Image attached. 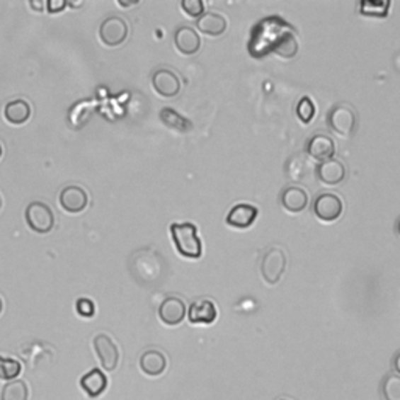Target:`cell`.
<instances>
[{
	"instance_id": "obj_1",
	"label": "cell",
	"mask_w": 400,
	"mask_h": 400,
	"mask_svg": "<svg viewBox=\"0 0 400 400\" xmlns=\"http://www.w3.org/2000/svg\"><path fill=\"white\" fill-rule=\"evenodd\" d=\"M292 27L288 22L283 21L278 16H270L261 19L252 30L251 41H248V52L255 58L266 57L269 52H273L277 41L280 40V36L291 30Z\"/></svg>"
},
{
	"instance_id": "obj_2",
	"label": "cell",
	"mask_w": 400,
	"mask_h": 400,
	"mask_svg": "<svg viewBox=\"0 0 400 400\" xmlns=\"http://www.w3.org/2000/svg\"><path fill=\"white\" fill-rule=\"evenodd\" d=\"M171 235L180 255L194 260L200 258L202 241L198 235V225H194L193 222H176L171 225Z\"/></svg>"
},
{
	"instance_id": "obj_3",
	"label": "cell",
	"mask_w": 400,
	"mask_h": 400,
	"mask_svg": "<svg viewBox=\"0 0 400 400\" xmlns=\"http://www.w3.org/2000/svg\"><path fill=\"white\" fill-rule=\"evenodd\" d=\"M25 222L30 229L40 235H46L55 224L54 211L42 202H32L25 208Z\"/></svg>"
},
{
	"instance_id": "obj_4",
	"label": "cell",
	"mask_w": 400,
	"mask_h": 400,
	"mask_svg": "<svg viewBox=\"0 0 400 400\" xmlns=\"http://www.w3.org/2000/svg\"><path fill=\"white\" fill-rule=\"evenodd\" d=\"M328 127L339 137H350L357 128V113L350 105L339 103L328 113Z\"/></svg>"
},
{
	"instance_id": "obj_5",
	"label": "cell",
	"mask_w": 400,
	"mask_h": 400,
	"mask_svg": "<svg viewBox=\"0 0 400 400\" xmlns=\"http://www.w3.org/2000/svg\"><path fill=\"white\" fill-rule=\"evenodd\" d=\"M285 269H286L285 251L280 247H270L269 251L264 253L260 266L264 282L269 285L278 283L282 275L285 274Z\"/></svg>"
},
{
	"instance_id": "obj_6",
	"label": "cell",
	"mask_w": 400,
	"mask_h": 400,
	"mask_svg": "<svg viewBox=\"0 0 400 400\" xmlns=\"http://www.w3.org/2000/svg\"><path fill=\"white\" fill-rule=\"evenodd\" d=\"M343 211H344V203L336 194L322 193L319 195H316V199L313 202V213L316 217L321 219L322 222L336 221V219L341 217Z\"/></svg>"
},
{
	"instance_id": "obj_7",
	"label": "cell",
	"mask_w": 400,
	"mask_h": 400,
	"mask_svg": "<svg viewBox=\"0 0 400 400\" xmlns=\"http://www.w3.org/2000/svg\"><path fill=\"white\" fill-rule=\"evenodd\" d=\"M128 36V25L127 22L119 16H111L102 22L99 28L101 41L108 47L120 46Z\"/></svg>"
},
{
	"instance_id": "obj_8",
	"label": "cell",
	"mask_w": 400,
	"mask_h": 400,
	"mask_svg": "<svg viewBox=\"0 0 400 400\" xmlns=\"http://www.w3.org/2000/svg\"><path fill=\"white\" fill-rule=\"evenodd\" d=\"M94 349L105 371H115L119 363V350L115 341L108 335L101 333L94 338Z\"/></svg>"
},
{
	"instance_id": "obj_9",
	"label": "cell",
	"mask_w": 400,
	"mask_h": 400,
	"mask_svg": "<svg viewBox=\"0 0 400 400\" xmlns=\"http://www.w3.org/2000/svg\"><path fill=\"white\" fill-rule=\"evenodd\" d=\"M58 202L59 207H62L66 213L79 215L88 207V193L77 185L66 186L63 188V191L59 193Z\"/></svg>"
},
{
	"instance_id": "obj_10",
	"label": "cell",
	"mask_w": 400,
	"mask_h": 400,
	"mask_svg": "<svg viewBox=\"0 0 400 400\" xmlns=\"http://www.w3.org/2000/svg\"><path fill=\"white\" fill-rule=\"evenodd\" d=\"M186 305L185 302L180 299V297H166L160 308H158V316H160V319L163 324L169 327H176L180 326V324L183 322L185 316H186Z\"/></svg>"
},
{
	"instance_id": "obj_11",
	"label": "cell",
	"mask_w": 400,
	"mask_h": 400,
	"mask_svg": "<svg viewBox=\"0 0 400 400\" xmlns=\"http://www.w3.org/2000/svg\"><path fill=\"white\" fill-rule=\"evenodd\" d=\"M152 85L155 91L163 97H176L182 91V81L178 75L171 69H158L152 75Z\"/></svg>"
},
{
	"instance_id": "obj_12",
	"label": "cell",
	"mask_w": 400,
	"mask_h": 400,
	"mask_svg": "<svg viewBox=\"0 0 400 400\" xmlns=\"http://www.w3.org/2000/svg\"><path fill=\"white\" fill-rule=\"evenodd\" d=\"M307 154L314 160L326 161L335 156V141L326 133H314L307 142Z\"/></svg>"
},
{
	"instance_id": "obj_13",
	"label": "cell",
	"mask_w": 400,
	"mask_h": 400,
	"mask_svg": "<svg viewBox=\"0 0 400 400\" xmlns=\"http://www.w3.org/2000/svg\"><path fill=\"white\" fill-rule=\"evenodd\" d=\"M316 173H318V178L322 183H326L328 186H335L344 182V178L347 176V169L345 164L341 160H338V158L333 156L330 158V160L321 161L318 164V169H316Z\"/></svg>"
},
{
	"instance_id": "obj_14",
	"label": "cell",
	"mask_w": 400,
	"mask_h": 400,
	"mask_svg": "<svg viewBox=\"0 0 400 400\" xmlns=\"http://www.w3.org/2000/svg\"><path fill=\"white\" fill-rule=\"evenodd\" d=\"M188 319L191 324H203L210 326L217 319V308L213 300L199 299L194 300L188 309Z\"/></svg>"
},
{
	"instance_id": "obj_15",
	"label": "cell",
	"mask_w": 400,
	"mask_h": 400,
	"mask_svg": "<svg viewBox=\"0 0 400 400\" xmlns=\"http://www.w3.org/2000/svg\"><path fill=\"white\" fill-rule=\"evenodd\" d=\"M258 208L251 205V203H238L229 211L225 221L233 229H248L258 217Z\"/></svg>"
},
{
	"instance_id": "obj_16",
	"label": "cell",
	"mask_w": 400,
	"mask_h": 400,
	"mask_svg": "<svg viewBox=\"0 0 400 400\" xmlns=\"http://www.w3.org/2000/svg\"><path fill=\"white\" fill-rule=\"evenodd\" d=\"M173 42H176L178 52H182L183 55H194L200 49V36L193 27L188 25H182L176 30Z\"/></svg>"
},
{
	"instance_id": "obj_17",
	"label": "cell",
	"mask_w": 400,
	"mask_h": 400,
	"mask_svg": "<svg viewBox=\"0 0 400 400\" xmlns=\"http://www.w3.org/2000/svg\"><path fill=\"white\" fill-rule=\"evenodd\" d=\"M308 193L300 186H288L285 188L282 195H280V202L286 211L290 213H302L308 205Z\"/></svg>"
},
{
	"instance_id": "obj_18",
	"label": "cell",
	"mask_w": 400,
	"mask_h": 400,
	"mask_svg": "<svg viewBox=\"0 0 400 400\" xmlns=\"http://www.w3.org/2000/svg\"><path fill=\"white\" fill-rule=\"evenodd\" d=\"M139 366H141V371L146 375L158 377L166 371V367H168V360H166L163 352L150 349L141 355Z\"/></svg>"
},
{
	"instance_id": "obj_19",
	"label": "cell",
	"mask_w": 400,
	"mask_h": 400,
	"mask_svg": "<svg viewBox=\"0 0 400 400\" xmlns=\"http://www.w3.org/2000/svg\"><path fill=\"white\" fill-rule=\"evenodd\" d=\"M4 116L6 119V122L11 125H22L25 124L27 120L32 116V108L27 101L24 99H16L11 101L5 105Z\"/></svg>"
},
{
	"instance_id": "obj_20",
	"label": "cell",
	"mask_w": 400,
	"mask_h": 400,
	"mask_svg": "<svg viewBox=\"0 0 400 400\" xmlns=\"http://www.w3.org/2000/svg\"><path fill=\"white\" fill-rule=\"evenodd\" d=\"M195 25H198V28L202 33L210 35V36H219L225 32V28H227V21H225L222 14L210 11V13L203 14V16H200Z\"/></svg>"
},
{
	"instance_id": "obj_21",
	"label": "cell",
	"mask_w": 400,
	"mask_h": 400,
	"mask_svg": "<svg viewBox=\"0 0 400 400\" xmlns=\"http://www.w3.org/2000/svg\"><path fill=\"white\" fill-rule=\"evenodd\" d=\"M107 377L103 372H101V369H93L88 374L83 375V379L80 380V384L83 391L86 392L89 397H99L102 392L107 388Z\"/></svg>"
},
{
	"instance_id": "obj_22",
	"label": "cell",
	"mask_w": 400,
	"mask_h": 400,
	"mask_svg": "<svg viewBox=\"0 0 400 400\" xmlns=\"http://www.w3.org/2000/svg\"><path fill=\"white\" fill-rule=\"evenodd\" d=\"M273 52L275 55L278 57H282L285 59H290V58H294L297 55V52H299V42H297V38H296V33H294V30H288V32H285L282 36H280V40L277 41V44L274 46Z\"/></svg>"
},
{
	"instance_id": "obj_23",
	"label": "cell",
	"mask_w": 400,
	"mask_h": 400,
	"mask_svg": "<svg viewBox=\"0 0 400 400\" xmlns=\"http://www.w3.org/2000/svg\"><path fill=\"white\" fill-rule=\"evenodd\" d=\"M160 119L166 127H169L172 128V130H177L180 133H186L193 128L191 120H188L186 118L180 115V113H177L172 108H168V107L160 111Z\"/></svg>"
},
{
	"instance_id": "obj_24",
	"label": "cell",
	"mask_w": 400,
	"mask_h": 400,
	"mask_svg": "<svg viewBox=\"0 0 400 400\" xmlns=\"http://www.w3.org/2000/svg\"><path fill=\"white\" fill-rule=\"evenodd\" d=\"M389 0H363V2H360V13L363 16L384 18L389 11Z\"/></svg>"
},
{
	"instance_id": "obj_25",
	"label": "cell",
	"mask_w": 400,
	"mask_h": 400,
	"mask_svg": "<svg viewBox=\"0 0 400 400\" xmlns=\"http://www.w3.org/2000/svg\"><path fill=\"white\" fill-rule=\"evenodd\" d=\"M0 400H28L27 383L22 380L8 382L2 389Z\"/></svg>"
},
{
	"instance_id": "obj_26",
	"label": "cell",
	"mask_w": 400,
	"mask_h": 400,
	"mask_svg": "<svg viewBox=\"0 0 400 400\" xmlns=\"http://www.w3.org/2000/svg\"><path fill=\"white\" fill-rule=\"evenodd\" d=\"M382 396L384 400H400V375L391 372L382 382Z\"/></svg>"
},
{
	"instance_id": "obj_27",
	"label": "cell",
	"mask_w": 400,
	"mask_h": 400,
	"mask_svg": "<svg viewBox=\"0 0 400 400\" xmlns=\"http://www.w3.org/2000/svg\"><path fill=\"white\" fill-rule=\"evenodd\" d=\"M22 366L18 360L0 357V380L13 382L21 374Z\"/></svg>"
},
{
	"instance_id": "obj_28",
	"label": "cell",
	"mask_w": 400,
	"mask_h": 400,
	"mask_svg": "<svg viewBox=\"0 0 400 400\" xmlns=\"http://www.w3.org/2000/svg\"><path fill=\"white\" fill-rule=\"evenodd\" d=\"M296 115L304 124L312 122L316 115V105L312 101V97H308V96L300 97V101L297 102V107H296Z\"/></svg>"
},
{
	"instance_id": "obj_29",
	"label": "cell",
	"mask_w": 400,
	"mask_h": 400,
	"mask_svg": "<svg viewBox=\"0 0 400 400\" xmlns=\"http://www.w3.org/2000/svg\"><path fill=\"white\" fill-rule=\"evenodd\" d=\"M182 8L190 18H200L205 14V4L202 0H183Z\"/></svg>"
},
{
	"instance_id": "obj_30",
	"label": "cell",
	"mask_w": 400,
	"mask_h": 400,
	"mask_svg": "<svg viewBox=\"0 0 400 400\" xmlns=\"http://www.w3.org/2000/svg\"><path fill=\"white\" fill-rule=\"evenodd\" d=\"M75 309H77V313L81 316V318H93L96 313L94 302L86 297H81L77 300V304H75Z\"/></svg>"
},
{
	"instance_id": "obj_31",
	"label": "cell",
	"mask_w": 400,
	"mask_h": 400,
	"mask_svg": "<svg viewBox=\"0 0 400 400\" xmlns=\"http://www.w3.org/2000/svg\"><path fill=\"white\" fill-rule=\"evenodd\" d=\"M64 6H66V2H62V0H59V2H54V0H50V2H47V8H49V11L50 13H59L62 10H64Z\"/></svg>"
},
{
	"instance_id": "obj_32",
	"label": "cell",
	"mask_w": 400,
	"mask_h": 400,
	"mask_svg": "<svg viewBox=\"0 0 400 400\" xmlns=\"http://www.w3.org/2000/svg\"><path fill=\"white\" fill-rule=\"evenodd\" d=\"M392 367H394V372L400 375V350L392 357Z\"/></svg>"
},
{
	"instance_id": "obj_33",
	"label": "cell",
	"mask_w": 400,
	"mask_h": 400,
	"mask_svg": "<svg viewBox=\"0 0 400 400\" xmlns=\"http://www.w3.org/2000/svg\"><path fill=\"white\" fill-rule=\"evenodd\" d=\"M30 6H32V8H35V10H40V11H42V8H44V5L41 4V2H30Z\"/></svg>"
},
{
	"instance_id": "obj_34",
	"label": "cell",
	"mask_w": 400,
	"mask_h": 400,
	"mask_svg": "<svg viewBox=\"0 0 400 400\" xmlns=\"http://www.w3.org/2000/svg\"><path fill=\"white\" fill-rule=\"evenodd\" d=\"M396 232H397V235L400 236V217L397 219V222H396Z\"/></svg>"
},
{
	"instance_id": "obj_35",
	"label": "cell",
	"mask_w": 400,
	"mask_h": 400,
	"mask_svg": "<svg viewBox=\"0 0 400 400\" xmlns=\"http://www.w3.org/2000/svg\"><path fill=\"white\" fill-rule=\"evenodd\" d=\"M2 309H4V302H2V297H0V313H2Z\"/></svg>"
},
{
	"instance_id": "obj_36",
	"label": "cell",
	"mask_w": 400,
	"mask_h": 400,
	"mask_svg": "<svg viewBox=\"0 0 400 400\" xmlns=\"http://www.w3.org/2000/svg\"><path fill=\"white\" fill-rule=\"evenodd\" d=\"M2 155H4V147L0 144V158H2Z\"/></svg>"
},
{
	"instance_id": "obj_37",
	"label": "cell",
	"mask_w": 400,
	"mask_h": 400,
	"mask_svg": "<svg viewBox=\"0 0 400 400\" xmlns=\"http://www.w3.org/2000/svg\"><path fill=\"white\" fill-rule=\"evenodd\" d=\"M2 205H4V202H2V195H0V210H2Z\"/></svg>"
},
{
	"instance_id": "obj_38",
	"label": "cell",
	"mask_w": 400,
	"mask_h": 400,
	"mask_svg": "<svg viewBox=\"0 0 400 400\" xmlns=\"http://www.w3.org/2000/svg\"><path fill=\"white\" fill-rule=\"evenodd\" d=\"M280 400H288V399H280Z\"/></svg>"
}]
</instances>
